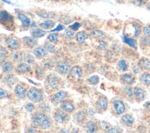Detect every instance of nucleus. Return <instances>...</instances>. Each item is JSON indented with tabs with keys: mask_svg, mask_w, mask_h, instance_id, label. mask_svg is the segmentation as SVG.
<instances>
[{
	"mask_svg": "<svg viewBox=\"0 0 150 133\" xmlns=\"http://www.w3.org/2000/svg\"><path fill=\"white\" fill-rule=\"evenodd\" d=\"M33 124L41 129H49L51 126V121L49 117L43 112L36 113L33 120Z\"/></svg>",
	"mask_w": 150,
	"mask_h": 133,
	"instance_id": "nucleus-1",
	"label": "nucleus"
},
{
	"mask_svg": "<svg viewBox=\"0 0 150 133\" xmlns=\"http://www.w3.org/2000/svg\"><path fill=\"white\" fill-rule=\"evenodd\" d=\"M141 32V26L137 22H131L128 23L125 27V32L128 36L131 37H137L139 35Z\"/></svg>",
	"mask_w": 150,
	"mask_h": 133,
	"instance_id": "nucleus-2",
	"label": "nucleus"
},
{
	"mask_svg": "<svg viewBox=\"0 0 150 133\" xmlns=\"http://www.w3.org/2000/svg\"><path fill=\"white\" fill-rule=\"evenodd\" d=\"M26 96L28 99L33 103H40L43 99L42 92L38 88L31 87L27 91Z\"/></svg>",
	"mask_w": 150,
	"mask_h": 133,
	"instance_id": "nucleus-3",
	"label": "nucleus"
},
{
	"mask_svg": "<svg viewBox=\"0 0 150 133\" xmlns=\"http://www.w3.org/2000/svg\"><path fill=\"white\" fill-rule=\"evenodd\" d=\"M47 84L52 90L57 89L60 85V80L59 78L54 74H50L47 76Z\"/></svg>",
	"mask_w": 150,
	"mask_h": 133,
	"instance_id": "nucleus-4",
	"label": "nucleus"
},
{
	"mask_svg": "<svg viewBox=\"0 0 150 133\" xmlns=\"http://www.w3.org/2000/svg\"><path fill=\"white\" fill-rule=\"evenodd\" d=\"M54 118L57 122L63 124L68 121L69 115L65 111L58 109L54 113Z\"/></svg>",
	"mask_w": 150,
	"mask_h": 133,
	"instance_id": "nucleus-5",
	"label": "nucleus"
},
{
	"mask_svg": "<svg viewBox=\"0 0 150 133\" xmlns=\"http://www.w3.org/2000/svg\"><path fill=\"white\" fill-rule=\"evenodd\" d=\"M83 74L82 69L78 66L73 67L69 71V76L74 80H79L80 79Z\"/></svg>",
	"mask_w": 150,
	"mask_h": 133,
	"instance_id": "nucleus-6",
	"label": "nucleus"
},
{
	"mask_svg": "<svg viewBox=\"0 0 150 133\" xmlns=\"http://www.w3.org/2000/svg\"><path fill=\"white\" fill-rule=\"evenodd\" d=\"M0 21L2 24H5L7 26L8 24L12 25L13 23V19L12 15L8 13L6 11H2L0 13Z\"/></svg>",
	"mask_w": 150,
	"mask_h": 133,
	"instance_id": "nucleus-7",
	"label": "nucleus"
},
{
	"mask_svg": "<svg viewBox=\"0 0 150 133\" xmlns=\"http://www.w3.org/2000/svg\"><path fill=\"white\" fill-rule=\"evenodd\" d=\"M14 91L16 97L19 99H24L27 94L26 88L21 84H17L15 86Z\"/></svg>",
	"mask_w": 150,
	"mask_h": 133,
	"instance_id": "nucleus-8",
	"label": "nucleus"
},
{
	"mask_svg": "<svg viewBox=\"0 0 150 133\" xmlns=\"http://www.w3.org/2000/svg\"><path fill=\"white\" fill-rule=\"evenodd\" d=\"M113 107L116 113L118 114H122L125 110V104L122 101L120 100H115L113 103Z\"/></svg>",
	"mask_w": 150,
	"mask_h": 133,
	"instance_id": "nucleus-9",
	"label": "nucleus"
},
{
	"mask_svg": "<svg viewBox=\"0 0 150 133\" xmlns=\"http://www.w3.org/2000/svg\"><path fill=\"white\" fill-rule=\"evenodd\" d=\"M133 94L135 97L139 101L144 100L146 96L145 91L143 88L139 87H136L134 88Z\"/></svg>",
	"mask_w": 150,
	"mask_h": 133,
	"instance_id": "nucleus-10",
	"label": "nucleus"
},
{
	"mask_svg": "<svg viewBox=\"0 0 150 133\" xmlns=\"http://www.w3.org/2000/svg\"><path fill=\"white\" fill-rule=\"evenodd\" d=\"M67 97V93L63 90H60L56 93L53 97V100L56 103H59L64 100Z\"/></svg>",
	"mask_w": 150,
	"mask_h": 133,
	"instance_id": "nucleus-11",
	"label": "nucleus"
},
{
	"mask_svg": "<svg viewBox=\"0 0 150 133\" xmlns=\"http://www.w3.org/2000/svg\"><path fill=\"white\" fill-rule=\"evenodd\" d=\"M57 70L62 74H66L69 70V66L68 63L64 61H59L56 63Z\"/></svg>",
	"mask_w": 150,
	"mask_h": 133,
	"instance_id": "nucleus-12",
	"label": "nucleus"
},
{
	"mask_svg": "<svg viewBox=\"0 0 150 133\" xmlns=\"http://www.w3.org/2000/svg\"><path fill=\"white\" fill-rule=\"evenodd\" d=\"M60 108L66 112H72L74 110V105L69 100H63L60 103Z\"/></svg>",
	"mask_w": 150,
	"mask_h": 133,
	"instance_id": "nucleus-13",
	"label": "nucleus"
},
{
	"mask_svg": "<svg viewBox=\"0 0 150 133\" xmlns=\"http://www.w3.org/2000/svg\"><path fill=\"white\" fill-rule=\"evenodd\" d=\"M138 66L142 70H150V59L142 57L138 62Z\"/></svg>",
	"mask_w": 150,
	"mask_h": 133,
	"instance_id": "nucleus-14",
	"label": "nucleus"
},
{
	"mask_svg": "<svg viewBox=\"0 0 150 133\" xmlns=\"http://www.w3.org/2000/svg\"><path fill=\"white\" fill-rule=\"evenodd\" d=\"M31 69V67L29 64L27 63H20L19 64L16 68V70L18 73L24 74L29 71Z\"/></svg>",
	"mask_w": 150,
	"mask_h": 133,
	"instance_id": "nucleus-15",
	"label": "nucleus"
},
{
	"mask_svg": "<svg viewBox=\"0 0 150 133\" xmlns=\"http://www.w3.org/2000/svg\"><path fill=\"white\" fill-rule=\"evenodd\" d=\"M108 100L104 97L100 98L96 103V106L100 110L105 111L108 107Z\"/></svg>",
	"mask_w": 150,
	"mask_h": 133,
	"instance_id": "nucleus-16",
	"label": "nucleus"
},
{
	"mask_svg": "<svg viewBox=\"0 0 150 133\" xmlns=\"http://www.w3.org/2000/svg\"><path fill=\"white\" fill-rule=\"evenodd\" d=\"M5 42L8 46L13 50H16L19 47V44L18 41L12 37H8L5 39Z\"/></svg>",
	"mask_w": 150,
	"mask_h": 133,
	"instance_id": "nucleus-17",
	"label": "nucleus"
},
{
	"mask_svg": "<svg viewBox=\"0 0 150 133\" xmlns=\"http://www.w3.org/2000/svg\"><path fill=\"white\" fill-rule=\"evenodd\" d=\"M18 18L21 21L22 26L25 28H28L30 25V21L29 18L23 13H18Z\"/></svg>",
	"mask_w": 150,
	"mask_h": 133,
	"instance_id": "nucleus-18",
	"label": "nucleus"
},
{
	"mask_svg": "<svg viewBox=\"0 0 150 133\" xmlns=\"http://www.w3.org/2000/svg\"><path fill=\"white\" fill-rule=\"evenodd\" d=\"M121 78L124 83L128 84H134L135 81L134 77L130 73H124L121 75Z\"/></svg>",
	"mask_w": 150,
	"mask_h": 133,
	"instance_id": "nucleus-19",
	"label": "nucleus"
},
{
	"mask_svg": "<svg viewBox=\"0 0 150 133\" xmlns=\"http://www.w3.org/2000/svg\"><path fill=\"white\" fill-rule=\"evenodd\" d=\"M33 53L38 57H43L47 54V50L42 47H37L33 50Z\"/></svg>",
	"mask_w": 150,
	"mask_h": 133,
	"instance_id": "nucleus-20",
	"label": "nucleus"
},
{
	"mask_svg": "<svg viewBox=\"0 0 150 133\" xmlns=\"http://www.w3.org/2000/svg\"><path fill=\"white\" fill-rule=\"evenodd\" d=\"M121 120L123 123L128 127L131 126L134 123V118L129 114H125L122 115L121 117Z\"/></svg>",
	"mask_w": 150,
	"mask_h": 133,
	"instance_id": "nucleus-21",
	"label": "nucleus"
},
{
	"mask_svg": "<svg viewBox=\"0 0 150 133\" xmlns=\"http://www.w3.org/2000/svg\"><path fill=\"white\" fill-rule=\"evenodd\" d=\"M39 25L42 29L49 30V29H50L53 28L54 26L55 23H54V22H53L51 20H47L45 22H43L39 23Z\"/></svg>",
	"mask_w": 150,
	"mask_h": 133,
	"instance_id": "nucleus-22",
	"label": "nucleus"
},
{
	"mask_svg": "<svg viewBox=\"0 0 150 133\" xmlns=\"http://www.w3.org/2000/svg\"><path fill=\"white\" fill-rule=\"evenodd\" d=\"M16 81L15 77L12 74H7L4 78V82L8 86H12Z\"/></svg>",
	"mask_w": 150,
	"mask_h": 133,
	"instance_id": "nucleus-23",
	"label": "nucleus"
},
{
	"mask_svg": "<svg viewBox=\"0 0 150 133\" xmlns=\"http://www.w3.org/2000/svg\"><path fill=\"white\" fill-rule=\"evenodd\" d=\"M76 39L80 43H83L88 38V35L84 32H79L76 34Z\"/></svg>",
	"mask_w": 150,
	"mask_h": 133,
	"instance_id": "nucleus-24",
	"label": "nucleus"
},
{
	"mask_svg": "<svg viewBox=\"0 0 150 133\" xmlns=\"http://www.w3.org/2000/svg\"><path fill=\"white\" fill-rule=\"evenodd\" d=\"M86 129L88 132H95L97 130V125L93 121H88L86 125Z\"/></svg>",
	"mask_w": 150,
	"mask_h": 133,
	"instance_id": "nucleus-25",
	"label": "nucleus"
},
{
	"mask_svg": "<svg viewBox=\"0 0 150 133\" xmlns=\"http://www.w3.org/2000/svg\"><path fill=\"white\" fill-rule=\"evenodd\" d=\"M31 35L34 37L39 38L44 36L46 35V32L41 29H35L31 32Z\"/></svg>",
	"mask_w": 150,
	"mask_h": 133,
	"instance_id": "nucleus-26",
	"label": "nucleus"
},
{
	"mask_svg": "<svg viewBox=\"0 0 150 133\" xmlns=\"http://www.w3.org/2000/svg\"><path fill=\"white\" fill-rule=\"evenodd\" d=\"M2 69L5 72H10L13 70V65L12 64L8 61H4L1 64Z\"/></svg>",
	"mask_w": 150,
	"mask_h": 133,
	"instance_id": "nucleus-27",
	"label": "nucleus"
},
{
	"mask_svg": "<svg viewBox=\"0 0 150 133\" xmlns=\"http://www.w3.org/2000/svg\"><path fill=\"white\" fill-rule=\"evenodd\" d=\"M11 60L15 63H19L22 60V54L19 52H15L11 54Z\"/></svg>",
	"mask_w": 150,
	"mask_h": 133,
	"instance_id": "nucleus-28",
	"label": "nucleus"
},
{
	"mask_svg": "<svg viewBox=\"0 0 150 133\" xmlns=\"http://www.w3.org/2000/svg\"><path fill=\"white\" fill-rule=\"evenodd\" d=\"M91 35L96 37L100 39H104L106 37V36L104 32L100 30H94L91 32Z\"/></svg>",
	"mask_w": 150,
	"mask_h": 133,
	"instance_id": "nucleus-29",
	"label": "nucleus"
},
{
	"mask_svg": "<svg viewBox=\"0 0 150 133\" xmlns=\"http://www.w3.org/2000/svg\"><path fill=\"white\" fill-rule=\"evenodd\" d=\"M23 40L25 44L29 47H33L38 43L37 41L35 39L30 37H25L23 38Z\"/></svg>",
	"mask_w": 150,
	"mask_h": 133,
	"instance_id": "nucleus-30",
	"label": "nucleus"
},
{
	"mask_svg": "<svg viewBox=\"0 0 150 133\" xmlns=\"http://www.w3.org/2000/svg\"><path fill=\"white\" fill-rule=\"evenodd\" d=\"M86 115L84 112L79 111L74 114V118L79 122H83L86 120Z\"/></svg>",
	"mask_w": 150,
	"mask_h": 133,
	"instance_id": "nucleus-31",
	"label": "nucleus"
},
{
	"mask_svg": "<svg viewBox=\"0 0 150 133\" xmlns=\"http://www.w3.org/2000/svg\"><path fill=\"white\" fill-rule=\"evenodd\" d=\"M123 39H124V42L126 43L127 44H128V45H129L130 46L133 47H135L136 46L137 42H136V40L134 38L128 37L127 36H124Z\"/></svg>",
	"mask_w": 150,
	"mask_h": 133,
	"instance_id": "nucleus-32",
	"label": "nucleus"
},
{
	"mask_svg": "<svg viewBox=\"0 0 150 133\" xmlns=\"http://www.w3.org/2000/svg\"><path fill=\"white\" fill-rule=\"evenodd\" d=\"M141 80L146 85H150V74L147 72L142 73L141 76Z\"/></svg>",
	"mask_w": 150,
	"mask_h": 133,
	"instance_id": "nucleus-33",
	"label": "nucleus"
},
{
	"mask_svg": "<svg viewBox=\"0 0 150 133\" xmlns=\"http://www.w3.org/2000/svg\"><path fill=\"white\" fill-rule=\"evenodd\" d=\"M118 69L122 71H125L128 69V64L125 60H120L117 64Z\"/></svg>",
	"mask_w": 150,
	"mask_h": 133,
	"instance_id": "nucleus-34",
	"label": "nucleus"
},
{
	"mask_svg": "<svg viewBox=\"0 0 150 133\" xmlns=\"http://www.w3.org/2000/svg\"><path fill=\"white\" fill-rule=\"evenodd\" d=\"M99 77L97 75H93L90 77L88 79V82L91 85H96L99 83Z\"/></svg>",
	"mask_w": 150,
	"mask_h": 133,
	"instance_id": "nucleus-35",
	"label": "nucleus"
},
{
	"mask_svg": "<svg viewBox=\"0 0 150 133\" xmlns=\"http://www.w3.org/2000/svg\"><path fill=\"white\" fill-rule=\"evenodd\" d=\"M8 56V52L7 50V49L3 47V46H1V49H0V58L2 60H3L4 59H5Z\"/></svg>",
	"mask_w": 150,
	"mask_h": 133,
	"instance_id": "nucleus-36",
	"label": "nucleus"
},
{
	"mask_svg": "<svg viewBox=\"0 0 150 133\" xmlns=\"http://www.w3.org/2000/svg\"><path fill=\"white\" fill-rule=\"evenodd\" d=\"M23 59L24 60L29 63V64H30V63H33L34 62H35V58L34 57L30 54H29V53H27V54H25L23 56Z\"/></svg>",
	"mask_w": 150,
	"mask_h": 133,
	"instance_id": "nucleus-37",
	"label": "nucleus"
},
{
	"mask_svg": "<svg viewBox=\"0 0 150 133\" xmlns=\"http://www.w3.org/2000/svg\"><path fill=\"white\" fill-rule=\"evenodd\" d=\"M47 38L50 42L56 43L58 40V34L56 33H51L48 36Z\"/></svg>",
	"mask_w": 150,
	"mask_h": 133,
	"instance_id": "nucleus-38",
	"label": "nucleus"
},
{
	"mask_svg": "<svg viewBox=\"0 0 150 133\" xmlns=\"http://www.w3.org/2000/svg\"><path fill=\"white\" fill-rule=\"evenodd\" d=\"M37 15H38L39 16L43 18H52L53 17L51 13L47 12L46 11H40L37 13Z\"/></svg>",
	"mask_w": 150,
	"mask_h": 133,
	"instance_id": "nucleus-39",
	"label": "nucleus"
},
{
	"mask_svg": "<svg viewBox=\"0 0 150 133\" xmlns=\"http://www.w3.org/2000/svg\"><path fill=\"white\" fill-rule=\"evenodd\" d=\"M39 109L42 112H47L50 111V107L45 103H41L39 104Z\"/></svg>",
	"mask_w": 150,
	"mask_h": 133,
	"instance_id": "nucleus-40",
	"label": "nucleus"
},
{
	"mask_svg": "<svg viewBox=\"0 0 150 133\" xmlns=\"http://www.w3.org/2000/svg\"><path fill=\"white\" fill-rule=\"evenodd\" d=\"M45 48L47 50V52H49L50 53H54L55 52V47L54 46L49 43H46L45 45Z\"/></svg>",
	"mask_w": 150,
	"mask_h": 133,
	"instance_id": "nucleus-41",
	"label": "nucleus"
},
{
	"mask_svg": "<svg viewBox=\"0 0 150 133\" xmlns=\"http://www.w3.org/2000/svg\"><path fill=\"white\" fill-rule=\"evenodd\" d=\"M35 105L32 103H28L25 105V110L28 112H32L35 110Z\"/></svg>",
	"mask_w": 150,
	"mask_h": 133,
	"instance_id": "nucleus-42",
	"label": "nucleus"
},
{
	"mask_svg": "<svg viewBox=\"0 0 150 133\" xmlns=\"http://www.w3.org/2000/svg\"><path fill=\"white\" fill-rule=\"evenodd\" d=\"M132 1L134 4L141 6L147 4L148 0H132Z\"/></svg>",
	"mask_w": 150,
	"mask_h": 133,
	"instance_id": "nucleus-43",
	"label": "nucleus"
},
{
	"mask_svg": "<svg viewBox=\"0 0 150 133\" xmlns=\"http://www.w3.org/2000/svg\"><path fill=\"white\" fill-rule=\"evenodd\" d=\"M86 115L87 116L88 118H93L94 117V110L92 108H89L86 110Z\"/></svg>",
	"mask_w": 150,
	"mask_h": 133,
	"instance_id": "nucleus-44",
	"label": "nucleus"
},
{
	"mask_svg": "<svg viewBox=\"0 0 150 133\" xmlns=\"http://www.w3.org/2000/svg\"><path fill=\"white\" fill-rule=\"evenodd\" d=\"M107 47V43L104 41H100L98 45V48L100 50H104Z\"/></svg>",
	"mask_w": 150,
	"mask_h": 133,
	"instance_id": "nucleus-45",
	"label": "nucleus"
},
{
	"mask_svg": "<svg viewBox=\"0 0 150 133\" xmlns=\"http://www.w3.org/2000/svg\"><path fill=\"white\" fill-rule=\"evenodd\" d=\"M124 92L129 97L132 96L133 91H132V88L131 86H126L124 88Z\"/></svg>",
	"mask_w": 150,
	"mask_h": 133,
	"instance_id": "nucleus-46",
	"label": "nucleus"
},
{
	"mask_svg": "<svg viewBox=\"0 0 150 133\" xmlns=\"http://www.w3.org/2000/svg\"><path fill=\"white\" fill-rule=\"evenodd\" d=\"M64 34L66 36H67L68 37H73L74 35V32L73 31V30H71V29H66L64 31Z\"/></svg>",
	"mask_w": 150,
	"mask_h": 133,
	"instance_id": "nucleus-47",
	"label": "nucleus"
},
{
	"mask_svg": "<svg viewBox=\"0 0 150 133\" xmlns=\"http://www.w3.org/2000/svg\"><path fill=\"white\" fill-rule=\"evenodd\" d=\"M143 33L145 36L150 37V26H145L143 28Z\"/></svg>",
	"mask_w": 150,
	"mask_h": 133,
	"instance_id": "nucleus-48",
	"label": "nucleus"
},
{
	"mask_svg": "<svg viewBox=\"0 0 150 133\" xmlns=\"http://www.w3.org/2000/svg\"><path fill=\"white\" fill-rule=\"evenodd\" d=\"M141 42L143 44L146 45H150V39H149V37L145 36V37H142L141 39Z\"/></svg>",
	"mask_w": 150,
	"mask_h": 133,
	"instance_id": "nucleus-49",
	"label": "nucleus"
},
{
	"mask_svg": "<svg viewBox=\"0 0 150 133\" xmlns=\"http://www.w3.org/2000/svg\"><path fill=\"white\" fill-rule=\"evenodd\" d=\"M80 26V23H79V22H75V23H74L73 25H71V26H70V28L71 30H77L79 29V28Z\"/></svg>",
	"mask_w": 150,
	"mask_h": 133,
	"instance_id": "nucleus-50",
	"label": "nucleus"
},
{
	"mask_svg": "<svg viewBox=\"0 0 150 133\" xmlns=\"http://www.w3.org/2000/svg\"><path fill=\"white\" fill-rule=\"evenodd\" d=\"M0 96H1V98H6L8 96V93L5 90H2V89H1V91H0Z\"/></svg>",
	"mask_w": 150,
	"mask_h": 133,
	"instance_id": "nucleus-51",
	"label": "nucleus"
},
{
	"mask_svg": "<svg viewBox=\"0 0 150 133\" xmlns=\"http://www.w3.org/2000/svg\"><path fill=\"white\" fill-rule=\"evenodd\" d=\"M102 125L103 128L105 129V130H108L110 129V125H108V123L107 122L105 121H102Z\"/></svg>",
	"mask_w": 150,
	"mask_h": 133,
	"instance_id": "nucleus-52",
	"label": "nucleus"
},
{
	"mask_svg": "<svg viewBox=\"0 0 150 133\" xmlns=\"http://www.w3.org/2000/svg\"><path fill=\"white\" fill-rule=\"evenodd\" d=\"M108 132H119V129L116 127H114L112 128H110L108 131H107Z\"/></svg>",
	"mask_w": 150,
	"mask_h": 133,
	"instance_id": "nucleus-53",
	"label": "nucleus"
},
{
	"mask_svg": "<svg viewBox=\"0 0 150 133\" xmlns=\"http://www.w3.org/2000/svg\"><path fill=\"white\" fill-rule=\"evenodd\" d=\"M63 28H64L63 26H62V25H59L56 27V29H53L52 31H58V30H62Z\"/></svg>",
	"mask_w": 150,
	"mask_h": 133,
	"instance_id": "nucleus-54",
	"label": "nucleus"
},
{
	"mask_svg": "<svg viewBox=\"0 0 150 133\" xmlns=\"http://www.w3.org/2000/svg\"><path fill=\"white\" fill-rule=\"evenodd\" d=\"M133 71H134V73H138L139 72V66L138 67V66H134V67H133Z\"/></svg>",
	"mask_w": 150,
	"mask_h": 133,
	"instance_id": "nucleus-55",
	"label": "nucleus"
},
{
	"mask_svg": "<svg viewBox=\"0 0 150 133\" xmlns=\"http://www.w3.org/2000/svg\"><path fill=\"white\" fill-rule=\"evenodd\" d=\"M146 8H147V9H148V10L150 11V2H149L148 4H147Z\"/></svg>",
	"mask_w": 150,
	"mask_h": 133,
	"instance_id": "nucleus-56",
	"label": "nucleus"
},
{
	"mask_svg": "<svg viewBox=\"0 0 150 133\" xmlns=\"http://www.w3.org/2000/svg\"><path fill=\"white\" fill-rule=\"evenodd\" d=\"M52 1H56V2H58V1H59L60 0H52Z\"/></svg>",
	"mask_w": 150,
	"mask_h": 133,
	"instance_id": "nucleus-57",
	"label": "nucleus"
},
{
	"mask_svg": "<svg viewBox=\"0 0 150 133\" xmlns=\"http://www.w3.org/2000/svg\"><path fill=\"white\" fill-rule=\"evenodd\" d=\"M149 123H150V121H149Z\"/></svg>",
	"mask_w": 150,
	"mask_h": 133,
	"instance_id": "nucleus-58",
	"label": "nucleus"
}]
</instances>
